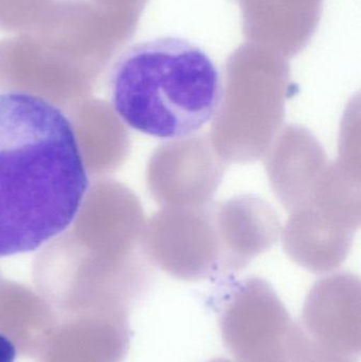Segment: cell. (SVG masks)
<instances>
[{
	"mask_svg": "<svg viewBox=\"0 0 361 362\" xmlns=\"http://www.w3.org/2000/svg\"><path fill=\"white\" fill-rule=\"evenodd\" d=\"M65 114L73 129L87 174L97 180L114 167L112 136L120 118L112 105L93 98L76 104Z\"/></svg>",
	"mask_w": 361,
	"mask_h": 362,
	"instance_id": "5b68a950",
	"label": "cell"
},
{
	"mask_svg": "<svg viewBox=\"0 0 361 362\" xmlns=\"http://www.w3.org/2000/svg\"><path fill=\"white\" fill-rule=\"evenodd\" d=\"M208 362H235V361H230V359H227V358H215V359H212V361H210Z\"/></svg>",
	"mask_w": 361,
	"mask_h": 362,
	"instance_id": "52a82bcc",
	"label": "cell"
},
{
	"mask_svg": "<svg viewBox=\"0 0 361 362\" xmlns=\"http://www.w3.org/2000/svg\"><path fill=\"white\" fill-rule=\"evenodd\" d=\"M220 329L235 362H294L295 320L266 287L237 293L220 315Z\"/></svg>",
	"mask_w": 361,
	"mask_h": 362,
	"instance_id": "277c9868",
	"label": "cell"
},
{
	"mask_svg": "<svg viewBox=\"0 0 361 362\" xmlns=\"http://www.w3.org/2000/svg\"><path fill=\"white\" fill-rule=\"evenodd\" d=\"M88 187L65 112L27 93H0V257L61 233Z\"/></svg>",
	"mask_w": 361,
	"mask_h": 362,
	"instance_id": "6da1fadb",
	"label": "cell"
},
{
	"mask_svg": "<svg viewBox=\"0 0 361 362\" xmlns=\"http://www.w3.org/2000/svg\"><path fill=\"white\" fill-rule=\"evenodd\" d=\"M16 357L17 350L14 342L0 329V362H15Z\"/></svg>",
	"mask_w": 361,
	"mask_h": 362,
	"instance_id": "8992f818",
	"label": "cell"
},
{
	"mask_svg": "<svg viewBox=\"0 0 361 362\" xmlns=\"http://www.w3.org/2000/svg\"><path fill=\"white\" fill-rule=\"evenodd\" d=\"M360 295L351 285L331 284L312 293L295 321L294 362H360Z\"/></svg>",
	"mask_w": 361,
	"mask_h": 362,
	"instance_id": "3957f363",
	"label": "cell"
},
{
	"mask_svg": "<svg viewBox=\"0 0 361 362\" xmlns=\"http://www.w3.org/2000/svg\"><path fill=\"white\" fill-rule=\"evenodd\" d=\"M110 105L124 124L161 140H182L214 118L222 76L199 45L179 36L142 40L123 51L108 78Z\"/></svg>",
	"mask_w": 361,
	"mask_h": 362,
	"instance_id": "7a4b0ae2",
	"label": "cell"
}]
</instances>
